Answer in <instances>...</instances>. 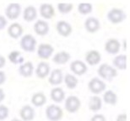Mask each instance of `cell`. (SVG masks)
Instances as JSON below:
<instances>
[{"mask_svg":"<svg viewBox=\"0 0 130 121\" xmlns=\"http://www.w3.org/2000/svg\"><path fill=\"white\" fill-rule=\"evenodd\" d=\"M41 16L45 19H51L55 14V9L50 4H42L39 9Z\"/></svg>","mask_w":130,"mask_h":121,"instance_id":"19","label":"cell"},{"mask_svg":"<svg viewBox=\"0 0 130 121\" xmlns=\"http://www.w3.org/2000/svg\"><path fill=\"white\" fill-rule=\"evenodd\" d=\"M70 58H71V56L68 51H58L54 55L53 61L54 63L58 64V65H64V64L69 62Z\"/></svg>","mask_w":130,"mask_h":121,"instance_id":"20","label":"cell"},{"mask_svg":"<svg viewBox=\"0 0 130 121\" xmlns=\"http://www.w3.org/2000/svg\"><path fill=\"white\" fill-rule=\"evenodd\" d=\"M127 14L119 8H112L107 13V19L112 24H120L126 19Z\"/></svg>","mask_w":130,"mask_h":121,"instance_id":"2","label":"cell"},{"mask_svg":"<svg viewBox=\"0 0 130 121\" xmlns=\"http://www.w3.org/2000/svg\"><path fill=\"white\" fill-rule=\"evenodd\" d=\"M101 24L97 18L95 17H89L85 21V28L87 32L89 33H95L100 30Z\"/></svg>","mask_w":130,"mask_h":121,"instance_id":"13","label":"cell"},{"mask_svg":"<svg viewBox=\"0 0 130 121\" xmlns=\"http://www.w3.org/2000/svg\"><path fill=\"white\" fill-rule=\"evenodd\" d=\"M63 82V71L59 68H56L50 72V76L48 78V82L53 86H58Z\"/></svg>","mask_w":130,"mask_h":121,"instance_id":"15","label":"cell"},{"mask_svg":"<svg viewBox=\"0 0 130 121\" xmlns=\"http://www.w3.org/2000/svg\"><path fill=\"white\" fill-rule=\"evenodd\" d=\"M63 82L66 87L69 89H74L78 85V79L76 78V76L73 75V74L67 73L66 75L63 77Z\"/></svg>","mask_w":130,"mask_h":121,"instance_id":"29","label":"cell"},{"mask_svg":"<svg viewBox=\"0 0 130 121\" xmlns=\"http://www.w3.org/2000/svg\"><path fill=\"white\" fill-rule=\"evenodd\" d=\"M128 119V116H127V114H119L116 118V121H127Z\"/></svg>","mask_w":130,"mask_h":121,"instance_id":"35","label":"cell"},{"mask_svg":"<svg viewBox=\"0 0 130 121\" xmlns=\"http://www.w3.org/2000/svg\"><path fill=\"white\" fill-rule=\"evenodd\" d=\"M34 72V66L31 61L23 62L19 67V73L24 78H30Z\"/></svg>","mask_w":130,"mask_h":121,"instance_id":"21","label":"cell"},{"mask_svg":"<svg viewBox=\"0 0 130 121\" xmlns=\"http://www.w3.org/2000/svg\"><path fill=\"white\" fill-rule=\"evenodd\" d=\"M90 121H106V117L104 116L103 114H97L93 115L91 117V119H90Z\"/></svg>","mask_w":130,"mask_h":121,"instance_id":"33","label":"cell"},{"mask_svg":"<svg viewBox=\"0 0 130 121\" xmlns=\"http://www.w3.org/2000/svg\"><path fill=\"white\" fill-rule=\"evenodd\" d=\"M74 9V5L70 3H59L58 4V10L61 14H66L71 12Z\"/></svg>","mask_w":130,"mask_h":121,"instance_id":"31","label":"cell"},{"mask_svg":"<svg viewBox=\"0 0 130 121\" xmlns=\"http://www.w3.org/2000/svg\"><path fill=\"white\" fill-rule=\"evenodd\" d=\"M106 85L102 79L98 78H93L88 82V89L94 94H99L105 91Z\"/></svg>","mask_w":130,"mask_h":121,"instance_id":"5","label":"cell"},{"mask_svg":"<svg viewBox=\"0 0 130 121\" xmlns=\"http://www.w3.org/2000/svg\"><path fill=\"white\" fill-rule=\"evenodd\" d=\"M8 58H9V61L12 64H14V65H18V64L21 65L24 62V57H23L21 52L19 51H11L8 56Z\"/></svg>","mask_w":130,"mask_h":121,"instance_id":"28","label":"cell"},{"mask_svg":"<svg viewBox=\"0 0 130 121\" xmlns=\"http://www.w3.org/2000/svg\"><path fill=\"white\" fill-rule=\"evenodd\" d=\"M35 109L30 105H24L20 110V116L23 121H31L35 118Z\"/></svg>","mask_w":130,"mask_h":121,"instance_id":"17","label":"cell"},{"mask_svg":"<svg viewBox=\"0 0 130 121\" xmlns=\"http://www.w3.org/2000/svg\"><path fill=\"white\" fill-rule=\"evenodd\" d=\"M36 17H37V10L32 5L27 6L23 11V19L26 22L34 21L36 19Z\"/></svg>","mask_w":130,"mask_h":121,"instance_id":"24","label":"cell"},{"mask_svg":"<svg viewBox=\"0 0 130 121\" xmlns=\"http://www.w3.org/2000/svg\"><path fill=\"white\" fill-rule=\"evenodd\" d=\"M50 74V65L46 61H41L36 66V75L37 78L43 79Z\"/></svg>","mask_w":130,"mask_h":121,"instance_id":"18","label":"cell"},{"mask_svg":"<svg viewBox=\"0 0 130 121\" xmlns=\"http://www.w3.org/2000/svg\"><path fill=\"white\" fill-rule=\"evenodd\" d=\"M7 32L9 35L13 39H18V38L21 37L24 32V29H23L22 25L19 24V23H13L8 27Z\"/></svg>","mask_w":130,"mask_h":121,"instance_id":"16","label":"cell"},{"mask_svg":"<svg viewBox=\"0 0 130 121\" xmlns=\"http://www.w3.org/2000/svg\"><path fill=\"white\" fill-rule=\"evenodd\" d=\"M5 99V93L4 91L2 88H0V103L2 101H4V99Z\"/></svg>","mask_w":130,"mask_h":121,"instance_id":"38","label":"cell"},{"mask_svg":"<svg viewBox=\"0 0 130 121\" xmlns=\"http://www.w3.org/2000/svg\"><path fill=\"white\" fill-rule=\"evenodd\" d=\"M85 61L90 66H96L101 61V55L96 50H90L85 54Z\"/></svg>","mask_w":130,"mask_h":121,"instance_id":"14","label":"cell"},{"mask_svg":"<svg viewBox=\"0 0 130 121\" xmlns=\"http://www.w3.org/2000/svg\"><path fill=\"white\" fill-rule=\"evenodd\" d=\"M46 117L50 121H58L63 117V111L58 105L51 104L46 109Z\"/></svg>","mask_w":130,"mask_h":121,"instance_id":"3","label":"cell"},{"mask_svg":"<svg viewBox=\"0 0 130 121\" xmlns=\"http://www.w3.org/2000/svg\"><path fill=\"white\" fill-rule=\"evenodd\" d=\"M11 121H22L21 119H13Z\"/></svg>","mask_w":130,"mask_h":121,"instance_id":"39","label":"cell"},{"mask_svg":"<svg viewBox=\"0 0 130 121\" xmlns=\"http://www.w3.org/2000/svg\"><path fill=\"white\" fill-rule=\"evenodd\" d=\"M88 107H89V109L93 112L99 111L102 107V99L97 95L91 96L88 102Z\"/></svg>","mask_w":130,"mask_h":121,"instance_id":"23","label":"cell"},{"mask_svg":"<svg viewBox=\"0 0 130 121\" xmlns=\"http://www.w3.org/2000/svg\"><path fill=\"white\" fill-rule=\"evenodd\" d=\"M54 52L53 46L50 44L43 43L37 47V56L42 60H47Z\"/></svg>","mask_w":130,"mask_h":121,"instance_id":"8","label":"cell"},{"mask_svg":"<svg viewBox=\"0 0 130 121\" xmlns=\"http://www.w3.org/2000/svg\"><path fill=\"white\" fill-rule=\"evenodd\" d=\"M56 30L58 34L63 37H69L73 31L72 25L65 20H60L57 23Z\"/></svg>","mask_w":130,"mask_h":121,"instance_id":"11","label":"cell"},{"mask_svg":"<svg viewBox=\"0 0 130 121\" xmlns=\"http://www.w3.org/2000/svg\"><path fill=\"white\" fill-rule=\"evenodd\" d=\"M9 114V110L6 105L0 104V121L6 119Z\"/></svg>","mask_w":130,"mask_h":121,"instance_id":"32","label":"cell"},{"mask_svg":"<svg viewBox=\"0 0 130 121\" xmlns=\"http://www.w3.org/2000/svg\"><path fill=\"white\" fill-rule=\"evenodd\" d=\"M46 103V95L41 92H35L31 97V104L35 107H41Z\"/></svg>","mask_w":130,"mask_h":121,"instance_id":"26","label":"cell"},{"mask_svg":"<svg viewBox=\"0 0 130 121\" xmlns=\"http://www.w3.org/2000/svg\"><path fill=\"white\" fill-rule=\"evenodd\" d=\"M7 25V19L3 15H0V30H4Z\"/></svg>","mask_w":130,"mask_h":121,"instance_id":"34","label":"cell"},{"mask_svg":"<svg viewBox=\"0 0 130 121\" xmlns=\"http://www.w3.org/2000/svg\"><path fill=\"white\" fill-rule=\"evenodd\" d=\"M6 81V74L4 71H0V86L3 85Z\"/></svg>","mask_w":130,"mask_h":121,"instance_id":"36","label":"cell"},{"mask_svg":"<svg viewBox=\"0 0 130 121\" xmlns=\"http://www.w3.org/2000/svg\"><path fill=\"white\" fill-rule=\"evenodd\" d=\"M121 48V44L116 38L108 39L105 43V51L111 55H117Z\"/></svg>","mask_w":130,"mask_h":121,"instance_id":"10","label":"cell"},{"mask_svg":"<svg viewBox=\"0 0 130 121\" xmlns=\"http://www.w3.org/2000/svg\"><path fill=\"white\" fill-rule=\"evenodd\" d=\"M51 99L57 104H60L65 99V92L61 87H54L50 92Z\"/></svg>","mask_w":130,"mask_h":121,"instance_id":"25","label":"cell"},{"mask_svg":"<svg viewBox=\"0 0 130 121\" xmlns=\"http://www.w3.org/2000/svg\"><path fill=\"white\" fill-rule=\"evenodd\" d=\"M20 45L23 51L26 52H33L36 50V40L32 35H25L20 41Z\"/></svg>","mask_w":130,"mask_h":121,"instance_id":"4","label":"cell"},{"mask_svg":"<svg viewBox=\"0 0 130 121\" xmlns=\"http://www.w3.org/2000/svg\"><path fill=\"white\" fill-rule=\"evenodd\" d=\"M103 101L106 104L109 105H116L118 103V96L116 92L112 90H107L103 94Z\"/></svg>","mask_w":130,"mask_h":121,"instance_id":"27","label":"cell"},{"mask_svg":"<svg viewBox=\"0 0 130 121\" xmlns=\"http://www.w3.org/2000/svg\"><path fill=\"white\" fill-rule=\"evenodd\" d=\"M93 7L92 4H90V3H80V4L78 5V11L80 14L83 15H86L92 12Z\"/></svg>","mask_w":130,"mask_h":121,"instance_id":"30","label":"cell"},{"mask_svg":"<svg viewBox=\"0 0 130 121\" xmlns=\"http://www.w3.org/2000/svg\"><path fill=\"white\" fill-rule=\"evenodd\" d=\"M70 70L74 74V76H82L88 70L87 65L81 60H75L70 63Z\"/></svg>","mask_w":130,"mask_h":121,"instance_id":"9","label":"cell"},{"mask_svg":"<svg viewBox=\"0 0 130 121\" xmlns=\"http://www.w3.org/2000/svg\"><path fill=\"white\" fill-rule=\"evenodd\" d=\"M113 67L118 70H126L127 69V55L121 54V55H117L114 57L113 61Z\"/></svg>","mask_w":130,"mask_h":121,"instance_id":"22","label":"cell"},{"mask_svg":"<svg viewBox=\"0 0 130 121\" xmlns=\"http://www.w3.org/2000/svg\"><path fill=\"white\" fill-rule=\"evenodd\" d=\"M80 106H81V102L79 98L76 96L71 95V96L68 97L65 100L64 107L69 113H71V114L76 113L79 109Z\"/></svg>","mask_w":130,"mask_h":121,"instance_id":"6","label":"cell"},{"mask_svg":"<svg viewBox=\"0 0 130 121\" xmlns=\"http://www.w3.org/2000/svg\"><path fill=\"white\" fill-rule=\"evenodd\" d=\"M34 31L37 35L45 36L49 32V24L46 20L38 19L34 24Z\"/></svg>","mask_w":130,"mask_h":121,"instance_id":"12","label":"cell"},{"mask_svg":"<svg viewBox=\"0 0 130 121\" xmlns=\"http://www.w3.org/2000/svg\"><path fill=\"white\" fill-rule=\"evenodd\" d=\"M21 14V6L18 3H11L5 9V15L9 19H16Z\"/></svg>","mask_w":130,"mask_h":121,"instance_id":"7","label":"cell"},{"mask_svg":"<svg viewBox=\"0 0 130 121\" xmlns=\"http://www.w3.org/2000/svg\"><path fill=\"white\" fill-rule=\"evenodd\" d=\"M98 75L103 80L111 82L114 78L118 76V71L113 66H110L107 63H104L99 66L98 68Z\"/></svg>","mask_w":130,"mask_h":121,"instance_id":"1","label":"cell"},{"mask_svg":"<svg viewBox=\"0 0 130 121\" xmlns=\"http://www.w3.org/2000/svg\"><path fill=\"white\" fill-rule=\"evenodd\" d=\"M5 64H6V60H5V58L2 55H0V69L4 67Z\"/></svg>","mask_w":130,"mask_h":121,"instance_id":"37","label":"cell"}]
</instances>
